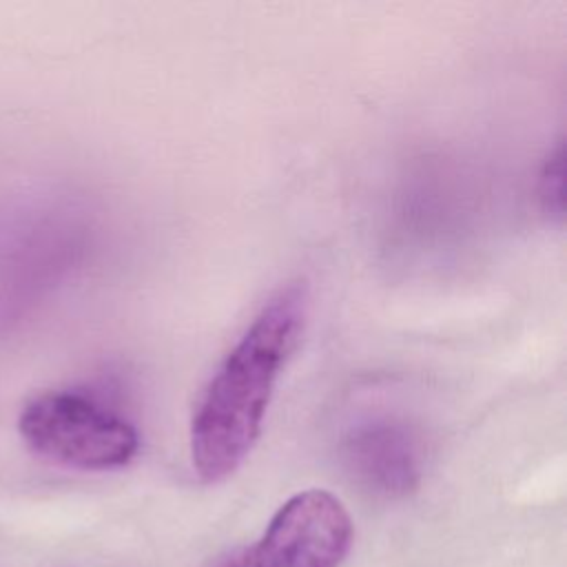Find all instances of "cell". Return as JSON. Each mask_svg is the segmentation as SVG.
<instances>
[{"instance_id":"5","label":"cell","mask_w":567,"mask_h":567,"mask_svg":"<svg viewBox=\"0 0 567 567\" xmlns=\"http://www.w3.org/2000/svg\"><path fill=\"white\" fill-rule=\"evenodd\" d=\"M563 157H560V146L556 148V155L547 162L545 166V175H543V199L547 210H560V202H563Z\"/></svg>"},{"instance_id":"1","label":"cell","mask_w":567,"mask_h":567,"mask_svg":"<svg viewBox=\"0 0 567 567\" xmlns=\"http://www.w3.org/2000/svg\"><path fill=\"white\" fill-rule=\"evenodd\" d=\"M308 319L306 286L279 290L204 385L190 419V461L204 483L230 476L257 443L277 379Z\"/></svg>"},{"instance_id":"2","label":"cell","mask_w":567,"mask_h":567,"mask_svg":"<svg viewBox=\"0 0 567 567\" xmlns=\"http://www.w3.org/2000/svg\"><path fill=\"white\" fill-rule=\"evenodd\" d=\"M18 427L38 456L84 472L124 467L140 450L128 419L78 390L35 394L22 408Z\"/></svg>"},{"instance_id":"4","label":"cell","mask_w":567,"mask_h":567,"mask_svg":"<svg viewBox=\"0 0 567 567\" xmlns=\"http://www.w3.org/2000/svg\"><path fill=\"white\" fill-rule=\"evenodd\" d=\"M343 463L365 489L390 498L405 496L421 478V445L405 423L370 419L346 434Z\"/></svg>"},{"instance_id":"3","label":"cell","mask_w":567,"mask_h":567,"mask_svg":"<svg viewBox=\"0 0 567 567\" xmlns=\"http://www.w3.org/2000/svg\"><path fill=\"white\" fill-rule=\"evenodd\" d=\"M352 545V520L328 489L290 496L252 545L217 556L208 567H339Z\"/></svg>"}]
</instances>
